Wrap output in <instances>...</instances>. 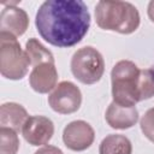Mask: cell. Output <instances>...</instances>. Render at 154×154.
I'll use <instances>...</instances> for the list:
<instances>
[{
	"label": "cell",
	"mask_w": 154,
	"mask_h": 154,
	"mask_svg": "<svg viewBox=\"0 0 154 154\" xmlns=\"http://www.w3.org/2000/svg\"><path fill=\"white\" fill-rule=\"evenodd\" d=\"M35 25L49 45L66 48L79 43L90 26V13L82 0H47L36 12Z\"/></svg>",
	"instance_id": "cell-1"
},
{
	"label": "cell",
	"mask_w": 154,
	"mask_h": 154,
	"mask_svg": "<svg viewBox=\"0 0 154 154\" xmlns=\"http://www.w3.org/2000/svg\"><path fill=\"white\" fill-rule=\"evenodd\" d=\"M95 20L103 30L129 35L138 29L141 17L131 2L101 0L95 6Z\"/></svg>",
	"instance_id": "cell-2"
},
{
	"label": "cell",
	"mask_w": 154,
	"mask_h": 154,
	"mask_svg": "<svg viewBox=\"0 0 154 154\" xmlns=\"http://www.w3.org/2000/svg\"><path fill=\"white\" fill-rule=\"evenodd\" d=\"M140 72L138 66L131 60H120L113 66L111 71L113 102L125 107H135L140 102Z\"/></svg>",
	"instance_id": "cell-3"
},
{
	"label": "cell",
	"mask_w": 154,
	"mask_h": 154,
	"mask_svg": "<svg viewBox=\"0 0 154 154\" xmlns=\"http://www.w3.org/2000/svg\"><path fill=\"white\" fill-rule=\"evenodd\" d=\"M29 66V57L22 49L17 37L10 32L0 31V72L2 77L18 81L25 77Z\"/></svg>",
	"instance_id": "cell-4"
},
{
	"label": "cell",
	"mask_w": 154,
	"mask_h": 154,
	"mask_svg": "<svg viewBox=\"0 0 154 154\" xmlns=\"http://www.w3.org/2000/svg\"><path fill=\"white\" fill-rule=\"evenodd\" d=\"M70 67L75 78L81 83L94 84L101 79L105 72V60L96 48L85 46L73 53Z\"/></svg>",
	"instance_id": "cell-5"
},
{
	"label": "cell",
	"mask_w": 154,
	"mask_h": 154,
	"mask_svg": "<svg viewBox=\"0 0 154 154\" xmlns=\"http://www.w3.org/2000/svg\"><path fill=\"white\" fill-rule=\"evenodd\" d=\"M51 108L60 114H71L79 109L82 105V93L79 88L70 82L63 81L48 95Z\"/></svg>",
	"instance_id": "cell-6"
},
{
	"label": "cell",
	"mask_w": 154,
	"mask_h": 154,
	"mask_svg": "<svg viewBox=\"0 0 154 154\" xmlns=\"http://www.w3.org/2000/svg\"><path fill=\"white\" fill-rule=\"evenodd\" d=\"M95 140L93 126L84 120H73L69 123L63 131L64 144L73 152H83L88 149Z\"/></svg>",
	"instance_id": "cell-7"
},
{
	"label": "cell",
	"mask_w": 154,
	"mask_h": 154,
	"mask_svg": "<svg viewBox=\"0 0 154 154\" xmlns=\"http://www.w3.org/2000/svg\"><path fill=\"white\" fill-rule=\"evenodd\" d=\"M22 135L31 146H45L54 135V124L48 117L30 116L23 125Z\"/></svg>",
	"instance_id": "cell-8"
},
{
	"label": "cell",
	"mask_w": 154,
	"mask_h": 154,
	"mask_svg": "<svg viewBox=\"0 0 154 154\" xmlns=\"http://www.w3.org/2000/svg\"><path fill=\"white\" fill-rule=\"evenodd\" d=\"M58 71L55 63H43L34 66L29 75V84L34 91L47 94L57 87Z\"/></svg>",
	"instance_id": "cell-9"
},
{
	"label": "cell",
	"mask_w": 154,
	"mask_h": 154,
	"mask_svg": "<svg viewBox=\"0 0 154 154\" xmlns=\"http://www.w3.org/2000/svg\"><path fill=\"white\" fill-rule=\"evenodd\" d=\"M29 28V16L16 5L4 7L0 13V31L10 32L16 37L22 36Z\"/></svg>",
	"instance_id": "cell-10"
},
{
	"label": "cell",
	"mask_w": 154,
	"mask_h": 154,
	"mask_svg": "<svg viewBox=\"0 0 154 154\" xmlns=\"http://www.w3.org/2000/svg\"><path fill=\"white\" fill-rule=\"evenodd\" d=\"M105 119L112 129L125 130L132 128L138 122V111L136 106L125 107L112 101L106 109Z\"/></svg>",
	"instance_id": "cell-11"
},
{
	"label": "cell",
	"mask_w": 154,
	"mask_h": 154,
	"mask_svg": "<svg viewBox=\"0 0 154 154\" xmlns=\"http://www.w3.org/2000/svg\"><path fill=\"white\" fill-rule=\"evenodd\" d=\"M29 117L26 109L17 102H5L0 106V128H8L16 132L22 131Z\"/></svg>",
	"instance_id": "cell-12"
},
{
	"label": "cell",
	"mask_w": 154,
	"mask_h": 154,
	"mask_svg": "<svg viewBox=\"0 0 154 154\" xmlns=\"http://www.w3.org/2000/svg\"><path fill=\"white\" fill-rule=\"evenodd\" d=\"M131 141L120 134L107 135L99 146V154H131Z\"/></svg>",
	"instance_id": "cell-13"
},
{
	"label": "cell",
	"mask_w": 154,
	"mask_h": 154,
	"mask_svg": "<svg viewBox=\"0 0 154 154\" xmlns=\"http://www.w3.org/2000/svg\"><path fill=\"white\" fill-rule=\"evenodd\" d=\"M25 52L29 57V60L32 67L43 63H55L53 53L35 37H31L26 41Z\"/></svg>",
	"instance_id": "cell-14"
},
{
	"label": "cell",
	"mask_w": 154,
	"mask_h": 154,
	"mask_svg": "<svg viewBox=\"0 0 154 154\" xmlns=\"http://www.w3.org/2000/svg\"><path fill=\"white\" fill-rule=\"evenodd\" d=\"M138 91L140 101L148 100L154 96V65L141 70L138 77Z\"/></svg>",
	"instance_id": "cell-15"
},
{
	"label": "cell",
	"mask_w": 154,
	"mask_h": 154,
	"mask_svg": "<svg viewBox=\"0 0 154 154\" xmlns=\"http://www.w3.org/2000/svg\"><path fill=\"white\" fill-rule=\"evenodd\" d=\"M19 144V138L14 130L0 128V154H17Z\"/></svg>",
	"instance_id": "cell-16"
},
{
	"label": "cell",
	"mask_w": 154,
	"mask_h": 154,
	"mask_svg": "<svg viewBox=\"0 0 154 154\" xmlns=\"http://www.w3.org/2000/svg\"><path fill=\"white\" fill-rule=\"evenodd\" d=\"M140 126L142 134L154 143V107L149 108L141 118Z\"/></svg>",
	"instance_id": "cell-17"
},
{
	"label": "cell",
	"mask_w": 154,
	"mask_h": 154,
	"mask_svg": "<svg viewBox=\"0 0 154 154\" xmlns=\"http://www.w3.org/2000/svg\"><path fill=\"white\" fill-rule=\"evenodd\" d=\"M34 154H64L63 150L55 146H51V144H45L43 147L38 148Z\"/></svg>",
	"instance_id": "cell-18"
},
{
	"label": "cell",
	"mask_w": 154,
	"mask_h": 154,
	"mask_svg": "<svg viewBox=\"0 0 154 154\" xmlns=\"http://www.w3.org/2000/svg\"><path fill=\"white\" fill-rule=\"evenodd\" d=\"M147 13H148V17L149 19L154 23V0H152L149 4H148V7H147Z\"/></svg>",
	"instance_id": "cell-19"
}]
</instances>
